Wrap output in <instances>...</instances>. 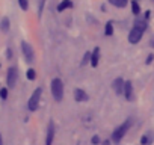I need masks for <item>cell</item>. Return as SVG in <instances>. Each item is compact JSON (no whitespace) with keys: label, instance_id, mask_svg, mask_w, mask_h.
<instances>
[{"label":"cell","instance_id":"obj_20","mask_svg":"<svg viewBox=\"0 0 154 145\" xmlns=\"http://www.w3.org/2000/svg\"><path fill=\"white\" fill-rule=\"evenodd\" d=\"M0 97H2L3 100L8 98V89H6V88H2V89H0Z\"/></svg>","mask_w":154,"mask_h":145},{"label":"cell","instance_id":"obj_13","mask_svg":"<svg viewBox=\"0 0 154 145\" xmlns=\"http://www.w3.org/2000/svg\"><path fill=\"white\" fill-rule=\"evenodd\" d=\"M109 2L116 8H125L128 5V0H109Z\"/></svg>","mask_w":154,"mask_h":145},{"label":"cell","instance_id":"obj_16","mask_svg":"<svg viewBox=\"0 0 154 145\" xmlns=\"http://www.w3.org/2000/svg\"><path fill=\"white\" fill-rule=\"evenodd\" d=\"M104 32H106V36H112L113 35V24L112 23H107L106 27H104Z\"/></svg>","mask_w":154,"mask_h":145},{"label":"cell","instance_id":"obj_14","mask_svg":"<svg viewBox=\"0 0 154 145\" xmlns=\"http://www.w3.org/2000/svg\"><path fill=\"white\" fill-rule=\"evenodd\" d=\"M131 11H133L134 15H139V14H140V8H139V5H137L136 0H131Z\"/></svg>","mask_w":154,"mask_h":145},{"label":"cell","instance_id":"obj_2","mask_svg":"<svg viewBox=\"0 0 154 145\" xmlns=\"http://www.w3.org/2000/svg\"><path fill=\"white\" fill-rule=\"evenodd\" d=\"M131 127V119H125L118 128H115V131L112 133V140L115 143H119V140L124 137V134L128 131V128Z\"/></svg>","mask_w":154,"mask_h":145},{"label":"cell","instance_id":"obj_17","mask_svg":"<svg viewBox=\"0 0 154 145\" xmlns=\"http://www.w3.org/2000/svg\"><path fill=\"white\" fill-rule=\"evenodd\" d=\"M35 77H36V72H35V69H27V79L29 80H35Z\"/></svg>","mask_w":154,"mask_h":145},{"label":"cell","instance_id":"obj_8","mask_svg":"<svg viewBox=\"0 0 154 145\" xmlns=\"http://www.w3.org/2000/svg\"><path fill=\"white\" fill-rule=\"evenodd\" d=\"M53 139H54V124H53V122H50V124H48V128H47L45 145H51V143H53Z\"/></svg>","mask_w":154,"mask_h":145},{"label":"cell","instance_id":"obj_10","mask_svg":"<svg viewBox=\"0 0 154 145\" xmlns=\"http://www.w3.org/2000/svg\"><path fill=\"white\" fill-rule=\"evenodd\" d=\"M98 60H100V48L95 47L94 51L91 53V65L92 66H97L98 65Z\"/></svg>","mask_w":154,"mask_h":145},{"label":"cell","instance_id":"obj_21","mask_svg":"<svg viewBox=\"0 0 154 145\" xmlns=\"http://www.w3.org/2000/svg\"><path fill=\"white\" fill-rule=\"evenodd\" d=\"M140 143H142V145H148V137H146V136H143V137L140 139Z\"/></svg>","mask_w":154,"mask_h":145},{"label":"cell","instance_id":"obj_15","mask_svg":"<svg viewBox=\"0 0 154 145\" xmlns=\"http://www.w3.org/2000/svg\"><path fill=\"white\" fill-rule=\"evenodd\" d=\"M0 27H2L3 32H8V30H9V18L5 17V18L2 20V24H0Z\"/></svg>","mask_w":154,"mask_h":145},{"label":"cell","instance_id":"obj_3","mask_svg":"<svg viewBox=\"0 0 154 145\" xmlns=\"http://www.w3.org/2000/svg\"><path fill=\"white\" fill-rule=\"evenodd\" d=\"M51 94H53V98L56 101H60L63 98V83L60 79H53L51 82Z\"/></svg>","mask_w":154,"mask_h":145},{"label":"cell","instance_id":"obj_12","mask_svg":"<svg viewBox=\"0 0 154 145\" xmlns=\"http://www.w3.org/2000/svg\"><path fill=\"white\" fill-rule=\"evenodd\" d=\"M69 8H72V2H71V0H62V2L57 5V11L59 12H63L65 9H69Z\"/></svg>","mask_w":154,"mask_h":145},{"label":"cell","instance_id":"obj_9","mask_svg":"<svg viewBox=\"0 0 154 145\" xmlns=\"http://www.w3.org/2000/svg\"><path fill=\"white\" fill-rule=\"evenodd\" d=\"M74 98H75V101H86L88 100V94L83 89H75L74 91Z\"/></svg>","mask_w":154,"mask_h":145},{"label":"cell","instance_id":"obj_7","mask_svg":"<svg viewBox=\"0 0 154 145\" xmlns=\"http://www.w3.org/2000/svg\"><path fill=\"white\" fill-rule=\"evenodd\" d=\"M124 85H125V82H124L121 77L115 79V80H113V83H112V86H113V91H115L116 94H121V92H124Z\"/></svg>","mask_w":154,"mask_h":145},{"label":"cell","instance_id":"obj_25","mask_svg":"<svg viewBox=\"0 0 154 145\" xmlns=\"http://www.w3.org/2000/svg\"><path fill=\"white\" fill-rule=\"evenodd\" d=\"M0 145H3V140H2V134H0Z\"/></svg>","mask_w":154,"mask_h":145},{"label":"cell","instance_id":"obj_24","mask_svg":"<svg viewBox=\"0 0 154 145\" xmlns=\"http://www.w3.org/2000/svg\"><path fill=\"white\" fill-rule=\"evenodd\" d=\"M101 145H110V142H109V140H104V142H103Z\"/></svg>","mask_w":154,"mask_h":145},{"label":"cell","instance_id":"obj_5","mask_svg":"<svg viewBox=\"0 0 154 145\" xmlns=\"http://www.w3.org/2000/svg\"><path fill=\"white\" fill-rule=\"evenodd\" d=\"M21 50H23V54H24L26 60H27V62H33V59H35V53H33L32 45H30L29 42L23 41V42H21Z\"/></svg>","mask_w":154,"mask_h":145},{"label":"cell","instance_id":"obj_4","mask_svg":"<svg viewBox=\"0 0 154 145\" xmlns=\"http://www.w3.org/2000/svg\"><path fill=\"white\" fill-rule=\"evenodd\" d=\"M41 95H42V89L41 88H36L32 94V97L29 98V103H27V107L29 110H36L38 109V104H39V100H41Z\"/></svg>","mask_w":154,"mask_h":145},{"label":"cell","instance_id":"obj_1","mask_svg":"<svg viewBox=\"0 0 154 145\" xmlns=\"http://www.w3.org/2000/svg\"><path fill=\"white\" fill-rule=\"evenodd\" d=\"M145 29H146L145 21H136L134 26L131 27L130 33H128V42H130V44H137V42L140 41V38H142Z\"/></svg>","mask_w":154,"mask_h":145},{"label":"cell","instance_id":"obj_18","mask_svg":"<svg viewBox=\"0 0 154 145\" xmlns=\"http://www.w3.org/2000/svg\"><path fill=\"white\" fill-rule=\"evenodd\" d=\"M18 3H20V8L23 11H27V8H29V2H27V0H18Z\"/></svg>","mask_w":154,"mask_h":145},{"label":"cell","instance_id":"obj_6","mask_svg":"<svg viewBox=\"0 0 154 145\" xmlns=\"http://www.w3.org/2000/svg\"><path fill=\"white\" fill-rule=\"evenodd\" d=\"M17 77H18L17 68H15V66H11V68L8 69V77H6V82H8V86H9V88H14V86H15Z\"/></svg>","mask_w":154,"mask_h":145},{"label":"cell","instance_id":"obj_11","mask_svg":"<svg viewBox=\"0 0 154 145\" xmlns=\"http://www.w3.org/2000/svg\"><path fill=\"white\" fill-rule=\"evenodd\" d=\"M124 95H125V100H131L133 97V86H131V82H125L124 85Z\"/></svg>","mask_w":154,"mask_h":145},{"label":"cell","instance_id":"obj_23","mask_svg":"<svg viewBox=\"0 0 154 145\" xmlns=\"http://www.w3.org/2000/svg\"><path fill=\"white\" fill-rule=\"evenodd\" d=\"M151 62H152V54H149L148 59H146V63H151Z\"/></svg>","mask_w":154,"mask_h":145},{"label":"cell","instance_id":"obj_19","mask_svg":"<svg viewBox=\"0 0 154 145\" xmlns=\"http://www.w3.org/2000/svg\"><path fill=\"white\" fill-rule=\"evenodd\" d=\"M91 63V53L89 51H86L85 53V56H83V60H82V65H86V63Z\"/></svg>","mask_w":154,"mask_h":145},{"label":"cell","instance_id":"obj_22","mask_svg":"<svg viewBox=\"0 0 154 145\" xmlns=\"http://www.w3.org/2000/svg\"><path fill=\"white\" fill-rule=\"evenodd\" d=\"M98 142H100V137L98 136H94L92 137V143H98Z\"/></svg>","mask_w":154,"mask_h":145}]
</instances>
